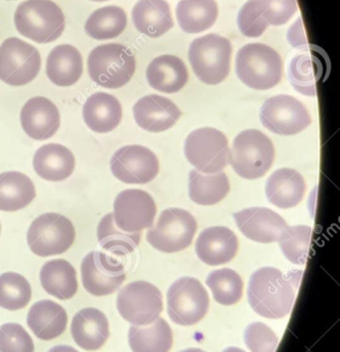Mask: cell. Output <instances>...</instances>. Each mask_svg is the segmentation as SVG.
<instances>
[{
  "mask_svg": "<svg viewBox=\"0 0 340 352\" xmlns=\"http://www.w3.org/2000/svg\"><path fill=\"white\" fill-rule=\"evenodd\" d=\"M302 272L284 274L276 267L257 270L249 280L247 298L251 309L265 318L278 319L292 310Z\"/></svg>",
  "mask_w": 340,
  "mask_h": 352,
  "instance_id": "1",
  "label": "cell"
},
{
  "mask_svg": "<svg viewBox=\"0 0 340 352\" xmlns=\"http://www.w3.org/2000/svg\"><path fill=\"white\" fill-rule=\"evenodd\" d=\"M14 21L20 34L39 44L54 42L65 28L63 12L51 0H26L16 10Z\"/></svg>",
  "mask_w": 340,
  "mask_h": 352,
  "instance_id": "2",
  "label": "cell"
},
{
  "mask_svg": "<svg viewBox=\"0 0 340 352\" xmlns=\"http://www.w3.org/2000/svg\"><path fill=\"white\" fill-rule=\"evenodd\" d=\"M236 74L249 88L271 89L281 80V57L267 45H246L237 53Z\"/></svg>",
  "mask_w": 340,
  "mask_h": 352,
  "instance_id": "3",
  "label": "cell"
},
{
  "mask_svg": "<svg viewBox=\"0 0 340 352\" xmlns=\"http://www.w3.org/2000/svg\"><path fill=\"white\" fill-rule=\"evenodd\" d=\"M274 158L275 150L271 140L257 129L242 131L233 142L230 164L241 178H261L271 168Z\"/></svg>",
  "mask_w": 340,
  "mask_h": 352,
  "instance_id": "4",
  "label": "cell"
},
{
  "mask_svg": "<svg viewBox=\"0 0 340 352\" xmlns=\"http://www.w3.org/2000/svg\"><path fill=\"white\" fill-rule=\"evenodd\" d=\"M232 46L230 41L215 34L195 38L189 50V59L200 81L207 85L222 83L230 73Z\"/></svg>",
  "mask_w": 340,
  "mask_h": 352,
  "instance_id": "5",
  "label": "cell"
},
{
  "mask_svg": "<svg viewBox=\"0 0 340 352\" xmlns=\"http://www.w3.org/2000/svg\"><path fill=\"white\" fill-rule=\"evenodd\" d=\"M92 81L108 89L127 85L136 71L133 52L120 44H107L92 51L87 60Z\"/></svg>",
  "mask_w": 340,
  "mask_h": 352,
  "instance_id": "6",
  "label": "cell"
},
{
  "mask_svg": "<svg viewBox=\"0 0 340 352\" xmlns=\"http://www.w3.org/2000/svg\"><path fill=\"white\" fill-rule=\"evenodd\" d=\"M76 239L73 222L59 213H45L36 218L28 232L30 250L42 257L63 254Z\"/></svg>",
  "mask_w": 340,
  "mask_h": 352,
  "instance_id": "7",
  "label": "cell"
},
{
  "mask_svg": "<svg viewBox=\"0 0 340 352\" xmlns=\"http://www.w3.org/2000/svg\"><path fill=\"white\" fill-rule=\"evenodd\" d=\"M184 153L197 170L205 174H215L230 164L231 150L226 135L211 127L189 133Z\"/></svg>",
  "mask_w": 340,
  "mask_h": 352,
  "instance_id": "8",
  "label": "cell"
},
{
  "mask_svg": "<svg viewBox=\"0 0 340 352\" xmlns=\"http://www.w3.org/2000/svg\"><path fill=\"white\" fill-rule=\"evenodd\" d=\"M198 224L189 212L177 208L164 210L158 223L148 230V243L164 253L179 252L193 243Z\"/></svg>",
  "mask_w": 340,
  "mask_h": 352,
  "instance_id": "9",
  "label": "cell"
},
{
  "mask_svg": "<svg viewBox=\"0 0 340 352\" xmlns=\"http://www.w3.org/2000/svg\"><path fill=\"white\" fill-rule=\"evenodd\" d=\"M42 65L36 47L18 38L0 46V80L10 86H24L38 77Z\"/></svg>",
  "mask_w": 340,
  "mask_h": 352,
  "instance_id": "10",
  "label": "cell"
},
{
  "mask_svg": "<svg viewBox=\"0 0 340 352\" xmlns=\"http://www.w3.org/2000/svg\"><path fill=\"white\" fill-rule=\"evenodd\" d=\"M168 314L177 324L193 325L204 318L209 309V296L199 280L182 277L170 286L167 294Z\"/></svg>",
  "mask_w": 340,
  "mask_h": 352,
  "instance_id": "11",
  "label": "cell"
},
{
  "mask_svg": "<svg viewBox=\"0 0 340 352\" xmlns=\"http://www.w3.org/2000/svg\"><path fill=\"white\" fill-rule=\"evenodd\" d=\"M121 316L133 325H147L160 317L164 309L162 292L147 281L127 284L117 296Z\"/></svg>",
  "mask_w": 340,
  "mask_h": 352,
  "instance_id": "12",
  "label": "cell"
},
{
  "mask_svg": "<svg viewBox=\"0 0 340 352\" xmlns=\"http://www.w3.org/2000/svg\"><path fill=\"white\" fill-rule=\"evenodd\" d=\"M262 124L273 133L294 135L311 124V117L304 104L290 96H273L266 100L259 111Z\"/></svg>",
  "mask_w": 340,
  "mask_h": 352,
  "instance_id": "13",
  "label": "cell"
},
{
  "mask_svg": "<svg viewBox=\"0 0 340 352\" xmlns=\"http://www.w3.org/2000/svg\"><path fill=\"white\" fill-rule=\"evenodd\" d=\"M81 277L84 288L96 296L114 294L127 278L123 263L100 251H92L84 257Z\"/></svg>",
  "mask_w": 340,
  "mask_h": 352,
  "instance_id": "14",
  "label": "cell"
},
{
  "mask_svg": "<svg viewBox=\"0 0 340 352\" xmlns=\"http://www.w3.org/2000/svg\"><path fill=\"white\" fill-rule=\"evenodd\" d=\"M115 178L127 184L151 182L160 170L156 154L140 145L125 146L115 152L110 162Z\"/></svg>",
  "mask_w": 340,
  "mask_h": 352,
  "instance_id": "15",
  "label": "cell"
},
{
  "mask_svg": "<svg viewBox=\"0 0 340 352\" xmlns=\"http://www.w3.org/2000/svg\"><path fill=\"white\" fill-rule=\"evenodd\" d=\"M156 205L149 193L140 189H127L114 201V222L125 232H141L153 226Z\"/></svg>",
  "mask_w": 340,
  "mask_h": 352,
  "instance_id": "16",
  "label": "cell"
},
{
  "mask_svg": "<svg viewBox=\"0 0 340 352\" xmlns=\"http://www.w3.org/2000/svg\"><path fill=\"white\" fill-rule=\"evenodd\" d=\"M240 232L246 238L257 243H273L278 241L288 224L281 216L268 208H248L234 214Z\"/></svg>",
  "mask_w": 340,
  "mask_h": 352,
  "instance_id": "17",
  "label": "cell"
},
{
  "mask_svg": "<svg viewBox=\"0 0 340 352\" xmlns=\"http://www.w3.org/2000/svg\"><path fill=\"white\" fill-rule=\"evenodd\" d=\"M21 125L28 137L38 141L50 139L61 127V113L44 96L30 98L21 111Z\"/></svg>",
  "mask_w": 340,
  "mask_h": 352,
  "instance_id": "18",
  "label": "cell"
},
{
  "mask_svg": "<svg viewBox=\"0 0 340 352\" xmlns=\"http://www.w3.org/2000/svg\"><path fill=\"white\" fill-rule=\"evenodd\" d=\"M136 122L150 133H162L171 129L181 116L178 107L164 96H144L133 109Z\"/></svg>",
  "mask_w": 340,
  "mask_h": 352,
  "instance_id": "19",
  "label": "cell"
},
{
  "mask_svg": "<svg viewBox=\"0 0 340 352\" xmlns=\"http://www.w3.org/2000/svg\"><path fill=\"white\" fill-rule=\"evenodd\" d=\"M238 239L224 226L206 228L195 243V252L206 265H220L229 263L236 256Z\"/></svg>",
  "mask_w": 340,
  "mask_h": 352,
  "instance_id": "20",
  "label": "cell"
},
{
  "mask_svg": "<svg viewBox=\"0 0 340 352\" xmlns=\"http://www.w3.org/2000/svg\"><path fill=\"white\" fill-rule=\"evenodd\" d=\"M71 331L76 344L88 351L102 348L110 336L108 318L96 308H84L76 313Z\"/></svg>",
  "mask_w": 340,
  "mask_h": 352,
  "instance_id": "21",
  "label": "cell"
},
{
  "mask_svg": "<svg viewBox=\"0 0 340 352\" xmlns=\"http://www.w3.org/2000/svg\"><path fill=\"white\" fill-rule=\"evenodd\" d=\"M306 190L304 178L293 168L275 170L266 183V195L272 205L290 209L301 203Z\"/></svg>",
  "mask_w": 340,
  "mask_h": 352,
  "instance_id": "22",
  "label": "cell"
},
{
  "mask_svg": "<svg viewBox=\"0 0 340 352\" xmlns=\"http://www.w3.org/2000/svg\"><path fill=\"white\" fill-rule=\"evenodd\" d=\"M146 77L153 89L164 94H175L187 85L189 71L179 57L162 55L150 63Z\"/></svg>",
  "mask_w": 340,
  "mask_h": 352,
  "instance_id": "23",
  "label": "cell"
},
{
  "mask_svg": "<svg viewBox=\"0 0 340 352\" xmlns=\"http://www.w3.org/2000/svg\"><path fill=\"white\" fill-rule=\"evenodd\" d=\"M75 166L73 152L61 144L43 146L34 154V170L41 178L51 182H59L71 177Z\"/></svg>",
  "mask_w": 340,
  "mask_h": 352,
  "instance_id": "24",
  "label": "cell"
},
{
  "mask_svg": "<svg viewBox=\"0 0 340 352\" xmlns=\"http://www.w3.org/2000/svg\"><path fill=\"white\" fill-rule=\"evenodd\" d=\"M83 118L94 133H110L120 124L123 108L115 96L98 92L92 94L84 104Z\"/></svg>",
  "mask_w": 340,
  "mask_h": 352,
  "instance_id": "25",
  "label": "cell"
},
{
  "mask_svg": "<svg viewBox=\"0 0 340 352\" xmlns=\"http://www.w3.org/2000/svg\"><path fill=\"white\" fill-rule=\"evenodd\" d=\"M28 324L39 339H56L67 329V313L63 306L53 300H40L30 308Z\"/></svg>",
  "mask_w": 340,
  "mask_h": 352,
  "instance_id": "26",
  "label": "cell"
},
{
  "mask_svg": "<svg viewBox=\"0 0 340 352\" xmlns=\"http://www.w3.org/2000/svg\"><path fill=\"white\" fill-rule=\"evenodd\" d=\"M131 18L138 32L151 38L164 36L174 25L166 0H139Z\"/></svg>",
  "mask_w": 340,
  "mask_h": 352,
  "instance_id": "27",
  "label": "cell"
},
{
  "mask_svg": "<svg viewBox=\"0 0 340 352\" xmlns=\"http://www.w3.org/2000/svg\"><path fill=\"white\" fill-rule=\"evenodd\" d=\"M46 73L59 87H69L79 81L83 74V58L71 45L55 47L47 58Z\"/></svg>",
  "mask_w": 340,
  "mask_h": 352,
  "instance_id": "28",
  "label": "cell"
},
{
  "mask_svg": "<svg viewBox=\"0 0 340 352\" xmlns=\"http://www.w3.org/2000/svg\"><path fill=\"white\" fill-rule=\"evenodd\" d=\"M40 279L45 292L59 300H70L77 294V272L65 259L47 261L41 270Z\"/></svg>",
  "mask_w": 340,
  "mask_h": 352,
  "instance_id": "29",
  "label": "cell"
},
{
  "mask_svg": "<svg viewBox=\"0 0 340 352\" xmlns=\"http://www.w3.org/2000/svg\"><path fill=\"white\" fill-rule=\"evenodd\" d=\"M129 342L133 352H169L173 345L172 329L158 317L150 324L131 325Z\"/></svg>",
  "mask_w": 340,
  "mask_h": 352,
  "instance_id": "30",
  "label": "cell"
},
{
  "mask_svg": "<svg viewBox=\"0 0 340 352\" xmlns=\"http://www.w3.org/2000/svg\"><path fill=\"white\" fill-rule=\"evenodd\" d=\"M217 17L215 0H180L177 5V22L187 34L206 32L213 26Z\"/></svg>",
  "mask_w": 340,
  "mask_h": 352,
  "instance_id": "31",
  "label": "cell"
},
{
  "mask_svg": "<svg viewBox=\"0 0 340 352\" xmlns=\"http://www.w3.org/2000/svg\"><path fill=\"white\" fill-rule=\"evenodd\" d=\"M36 191L30 177L20 172L0 174V211L16 212L28 207Z\"/></svg>",
  "mask_w": 340,
  "mask_h": 352,
  "instance_id": "32",
  "label": "cell"
},
{
  "mask_svg": "<svg viewBox=\"0 0 340 352\" xmlns=\"http://www.w3.org/2000/svg\"><path fill=\"white\" fill-rule=\"evenodd\" d=\"M189 197L193 203L212 206L222 201L230 191V182L224 173L203 175L199 170L189 173Z\"/></svg>",
  "mask_w": 340,
  "mask_h": 352,
  "instance_id": "33",
  "label": "cell"
},
{
  "mask_svg": "<svg viewBox=\"0 0 340 352\" xmlns=\"http://www.w3.org/2000/svg\"><path fill=\"white\" fill-rule=\"evenodd\" d=\"M288 75L296 91L303 96H315L317 84L323 75V65L315 55L302 53L290 61Z\"/></svg>",
  "mask_w": 340,
  "mask_h": 352,
  "instance_id": "34",
  "label": "cell"
},
{
  "mask_svg": "<svg viewBox=\"0 0 340 352\" xmlns=\"http://www.w3.org/2000/svg\"><path fill=\"white\" fill-rule=\"evenodd\" d=\"M127 25V17L121 8L115 6L100 8L90 15L85 32L96 41L112 40L120 36Z\"/></svg>",
  "mask_w": 340,
  "mask_h": 352,
  "instance_id": "35",
  "label": "cell"
},
{
  "mask_svg": "<svg viewBox=\"0 0 340 352\" xmlns=\"http://www.w3.org/2000/svg\"><path fill=\"white\" fill-rule=\"evenodd\" d=\"M98 239L105 250L117 256L133 252L140 244L141 232H125L117 228L113 213L105 216L98 226Z\"/></svg>",
  "mask_w": 340,
  "mask_h": 352,
  "instance_id": "36",
  "label": "cell"
},
{
  "mask_svg": "<svg viewBox=\"0 0 340 352\" xmlns=\"http://www.w3.org/2000/svg\"><path fill=\"white\" fill-rule=\"evenodd\" d=\"M211 289L214 300L224 306H231L242 298L243 281L237 272L231 269H220L211 272L206 279Z\"/></svg>",
  "mask_w": 340,
  "mask_h": 352,
  "instance_id": "37",
  "label": "cell"
},
{
  "mask_svg": "<svg viewBox=\"0 0 340 352\" xmlns=\"http://www.w3.org/2000/svg\"><path fill=\"white\" fill-rule=\"evenodd\" d=\"M32 286L24 276L15 272L0 275V307L10 311L25 308L32 300Z\"/></svg>",
  "mask_w": 340,
  "mask_h": 352,
  "instance_id": "38",
  "label": "cell"
},
{
  "mask_svg": "<svg viewBox=\"0 0 340 352\" xmlns=\"http://www.w3.org/2000/svg\"><path fill=\"white\" fill-rule=\"evenodd\" d=\"M312 240V230L306 226H288L281 232L278 243L286 259L295 265H304L308 258Z\"/></svg>",
  "mask_w": 340,
  "mask_h": 352,
  "instance_id": "39",
  "label": "cell"
},
{
  "mask_svg": "<svg viewBox=\"0 0 340 352\" xmlns=\"http://www.w3.org/2000/svg\"><path fill=\"white\" fill-rule=\"evenodd\" d=\"M0 352H34L32 338L19 323L0 327Z\"/></svg>",
  "mask_w": 340,
  "mask_h": 352,
  "instance_id": "40",
  "label": "cell"
},
{
  "mask_svg": "<svg viewBox=\"0 0 340 352\" xmlns=\"http://www.w3.org/2000/svg\"><path fill=\"white\" fill-rule=\"evenodd\" d=\"M257 9L268 25L281 26L296 14V0H257Z\"/></svg>",
  "mask_w": 340,
  "mask_h": 352,
  "instance_id": "41",
  "label": "cell"
},
{
  "mask_svg": "<svg viewBox=\"0 0 340 352\" xmlns=\"http://www.w3.org/2000/svg\"><path fill=\"white\" fill-rule=\"evenodd\" d=\"M244 341L251 352H275L278 337L263 322L251 323L244 331Z\"/></svg>",
  "mask_w": 340,
  "mask_h": 352,
  "instance_id": "42",
  "label": "cell"
},
{
  "mask_svg": "<svg viewBox=\"0 0 340 352\" xmlns=\"http://www.w3.org/2000/svg\"><path fill=\"white\" fill-rule=\"evenodd\" d=\"M237 24L247 38H259L267 30L268 23L257 9V0H248L238 13Z\"/></svg>",
  "mask_w": 340,
  "mask_h": 352,
  "instance_id": "43",
  "label": "cell"
},
{
  "mask_svg": "<svg viewBox=\"0 0 340 352\" xmlns=\"http://www.w3.org/2000/svg\"><path fill=\"white\" fill-rule=\"evenodd\" d=\"M288 40L290 44L295 48H301L306 45L304 32H303L302 19L299 18L294 25L288 30Z\"/></svg>",
  "mask_w": 340,
  "mask_h": 352,
  "instance_id": "44",
  "label": "cell"
},
{
  "mask_svg": "<svg viewBox=\"0 0 340 352\" xmlns=\"http://www.w3.org/2000/svg\"><path fill=\"white\" fill-rule=\"evenodd\" d=\"M48 352H79L75 348L72 347V346L67 345H57L54 346V347L51 348Z\"/></svg>",
  "mask_w": 340,
  "mask_h": 352,
  "instance_id": "45",
  "label": "cell"
},
{
  "mask_svg": "<svg viewBox=\"0 0 340 352\" xmlns=\"http://www.w3.org/2000/svg\"><path fill=\"white\" fill-rule=\"evenodd\" d=\"M222 352H245L244 350L240 349V348L237 347H229L226 349H224Z\"/></svg>",
  "mask_w": 340,
  "mask_h": 352,
  "instance_id": "46",
  "label": "cell"
},
{
  "mask_svg": "<svg viewBox=\"0 0 340 352\" xmlns=\"http://www.w3.org/2000/svg\"><path fill=\"white\" fill-rule=\"evenodd\" d=\"M179 352H205L204 350L200 349V348H189V349L182 350Z\"/></svg>",
  "mask_w": 340,
  "mask_h": 352,
  "instance_id": "47",
  "label": "cell"
},
{
  "mask_svg": "<svg viewBox=\"0 0 340 352\" xmlns=\"http://www.w3.org/2000/svg\"><path fill=\"white\" fill-rule=\"evenodd\" d=\"M92 1H108V0H92Z\"/></svg>",
  "mask_w": 340,
  "mask_h": 352,
  "instance_id": "48",
  "label": "cell"
},
{
  "mask_svg": "<svg viewBox=\"0 0 340 352\" xmlns=\"http://www.w3.org/2000/svg\"><path fill=\"white\" fill-rule=\"evenodd\" d=\"M0 232H1V226H0Z\"/></svg>",
  "mask_w": 340,
  "mask_h": 352,
  "instance_id": "49",
  "label": "cell"
}]
</instances>
